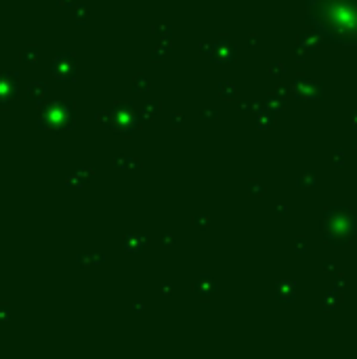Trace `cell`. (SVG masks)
Here are the masks:
<instances>
[{"label":"cell","mask_w":357,"mask_h":359,"mask_svg":"<svg viewBox=\"0 0 357 359\" xmlns=\"http://www.w3.org/2000/svg\"><path fill=\"white\" fill-rule=\"evenodd\" d=\"M309 15L328 40L357 44V0H309Z\"/></svg>","instance_id":"1"}]
</instances>
